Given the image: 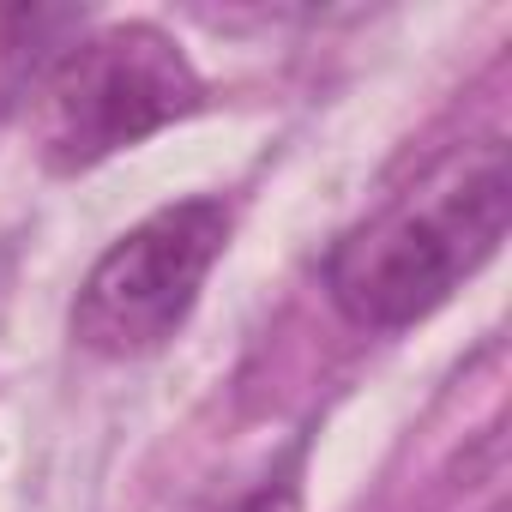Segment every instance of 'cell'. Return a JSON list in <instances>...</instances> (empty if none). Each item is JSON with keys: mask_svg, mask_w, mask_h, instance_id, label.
<instances>
[{"mask_svg": "<svg viewBox=\"0 0 512 512\" xmlns=\"http://www.w3.org/2000/svg\"><path fill=\"white\" fill-rule=\"evenodd\" d=\"M235 512H284V506H278V494H272V488H260V494H253V500H241Z\"/></svg>", "mask_w": 512, "mask_h": 512, "instance_id": "obj_5", "label": "cell"}, {"mask_svg": "<svg viewBox=\"0 0 512 512\" xmlns=\"http://www.w3.org/2000/svg\"><path fill=\"white\" fill-rule=\"evenodd\" d=\"M223 241H229V211L217 199H181L151 211L79 284L73 338L109 362L163 350L193 314Z\"/></svg>", "mask_w": 512, "mask_h": 512, "instance_id": "obj_3", "label": "cell"}, {"mask_svg": "<svg viewBox=\"0 0 512 512\" xmlns=\"http://www.w3.org/2000/svg\"><path fill=\"white\" fill-rule=\"evenodd\" d=\"M199 97L205 79L193 73L187 49L169 31L145 19L85 31L31 97L37 151L49 169L73 175L193 115Z\"/></svg>", "mask_w": 512, "mask_h": 512, "instance_id": "obj_2", "label": "cell"}, {"mask_svg": "<svg viewBox=\"0 0 512 512\" xmlns=\"http://www.w3.org/2000/svg\"><path fill=\"white\" fill-rule=\"evenodd\" d=\"M512 223L506 139L452 151L416 187L362 217L326 260L332 302L368 332H404L428 320L464 278H476Z\"/></svg>", "mask_w": 512, "mask_h": 512, "instance_id": "obj_1", "label": "cell"}, {"mask_svg": "<svg viewBox=\"0 0 512 512\" xmlns=\"http://www.w3.org/2000/svg\"><path fill=\"white\" fill-rule=\"evenodd\" d=\"M85 25L91 19L79 7H43V0L0 7V115L25 109L43 91L55 61L85 37Z\"/></svg>", "mask_w": 512, "mask_h": 512, "instance_id": "obj_4", "label": "cell"}]
</instances>
